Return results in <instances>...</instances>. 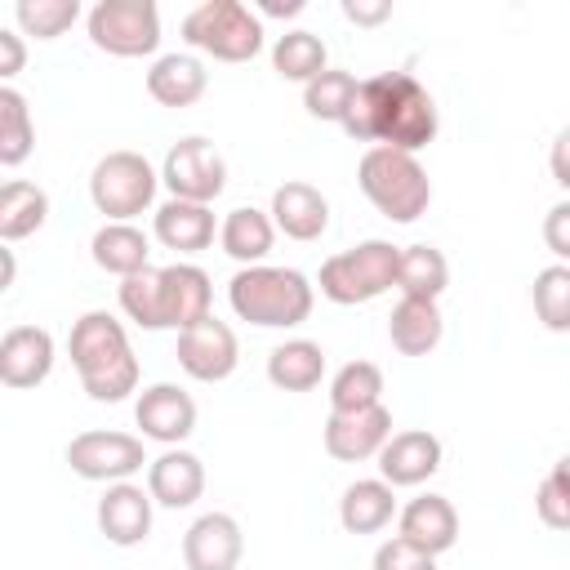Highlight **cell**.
Returning a JSON list of instances; mask_svg holds the SVG:
<instances>
[{
  "instance_id": "cell-26",
  "label": "cell",
  "mask_w": 570,
  "mask_h": 570,
  "mask_svg": "<svg viewBox=\"0 0 570 570\" xmlns=\"http://www.w3.org/2000/svg\"><path fill=\"white\" fill-rule=\"evenodd\" d=\"M272 240H276V223H272V214H263V209H254V205L232 209V214L223 218V227H218L223 254L236 258V263H245V267H258V263L272 254Z\"/></svg>"
},
{
  "instance_id": "cell-25",
  "label": "cell",
  "mask_w": 570,
  "mask_h": 570,
  "mask_svg": "<svg viewBox=\"0 0 570 570\" xmlns=\"http://www.w3.org/2000/svg\"><path fill=\"white\" fill-rule=\"evenodd\" d=\"M392 517H396V494L383 476L352 481L338 499V521H343L347 534H379Z\"/></svg>"
},
{
  "instance_id": "cell-12",
  "label": "cell",
  "mask_w": 570,
  "mask_h": 570,
  "mask_svg": "<svg viewBox=\"0 0 570 570\" xmlns=\"http://www.w3.org/2000/svg\"><path fill=\"white\" fill-rule=\"evenodd\" d=\"M392 441V410L370 405V410H330L325 419V454L338 463H361L379 459V450Z\"/></svg>"
},
{
  "instance_id": "cell-34",
  "label": "cell",
  "mask_w": 570,
  "mask_h": 570,
  "mask_svg": "<svg viewBox=\"0 0 570 570\" xmlns=\"http://www.w3.org/2000/svg\"><path fill=\"white\" fill-rule=\"evenodd\" d=\"M530 303H534V316L543 321V330L566 334V330H570V263L543 267V272L534 276Z\"/></svg>"
},
{
  "instance_id": "cell-24",
  "label": "cell",
  "mask_w": 570,
  "mask_h": 570,
  "mask_svg": "<svg viewBox=\"0 0 570 570\" xmlns=\"http://www.w3.org/2000/svg\"><path fill=\"white\" fill-rule=\"evenodd\" d=\"M445 334L441 307L432 298H401L387 316V338L401 356H428Z\"/></svg>"
},
{
  "instance_id": "cell-42",
  "label": "cell",
  "mask_w": 570,
  "mask_h": 570,
  "mask_svg": "<svg viewBox=\"0 0 570 570\" xmlns=\"http://www.w3.org/2000/svg\"><path fill=\"white\" fill-rule=\"evenodd\" d=\"M22 58H27L22 36H18V31H9V27H0V76H4V80H9V76H18V71H22Z\"/></svg>"
},
{
  "instance_id": "cell-40",
  "label": "cell",
  "mask_w": 570,
  "mask_h": 570,
  "mask_svg": "<svg viewBox=\"0 0 570 570\" xmlns=\"http://www.w3.org/2000/svg\"><path fill=\"white\" fill-rule=\"evenodd\" d=\"M543 245H548L561 263H570V200H557V205L543 214Z\"/></svg>"
},
{
  "instance_id": "cell-28",
  "label": "cell",
  "mask_w": 570,
  "mask_h": 570,
  "mask_svg": "<svg viewBox=\"0 0 570 570\" xmlns=\"http://www.w3.org/2000/svg\"><path fill=\"white\" fill-rule=\"evenodd\" d=\"M267 379L281 392H312L325 379V352L312 338H285L267 356Z\"/></svg>"
},
{
  "instance_id": "cell-41",
  "label": "cell",
  "mask_w": 570,
  "mask_h": 570,
  "mask_svg": "<svg viewBox=\"0 0 570 570\" xmlns=\"http://www.w3.org/2000/svg\"><path fill=\"white\" fill-rule=\"evenodd\" d=\"M343 18L356 27H374V22L392 18V0H343Z\"/></svg>"
},
{
  "instance_id": "cell-11",
  "label": "cell",
  "mask_w": 570,
  "mask_h": 570,
  "mask_svg": "<svg viewBox=\"0 0 570 570\" xmlns=\"http://www.w3.org/2000/svg\"><path fill=\"white\" fill-rule=\"evenodd\" d=\"M236 361H240V343L227 321L205 316V321L178 330V365L196 383H223L236 370Z\"/></svg>"
},
{
  "instance_id": "cell-43",
  "label": "cell",
  "mask_w": 570,
  "mask_h": 570,
  "mask_svg": "<svg viewBox=\"0 0 570 570\" xmlns=\"http://www.w3.org/2000/svg\"><path fill=\"white\" fill-rule=\"evenodd\" d=\"M548 169H552V178L570 191V129L557 134V142H552V151H548Z\"/></svg>"
},
{
  "instance_id": "cell-21",
  "label": "cell",
  "mask_w": 570,
  "mask_h": 570,
  "mask_svg": "<svg viewBox=\"0 0 570 570\" xmlns=\"http://www.w3.org/2000/svg\"><path fill=\"white\" fill-rule=\"evenodd\" d=\"M272 223L276 232H285L289 240H316L330 227V200L312 187V183H281L272 191Z\"/></svg>"
},
{
  "instance_id": "cell-3",
  "label": "cell",
  "mask_w": 570,
  "mask_h": 570,
  "mask_svg": "<svg viewBox=\"0 0 570 570\" xmlns=\"http://www.w3.org/2000/svg\"><path fill=\"white\" fill-rule=\"evenodd\" d=\"M227 303L249 325L289 330V325H303L312 316L316 289L294 267H267V263H258V267H240L227 281Z\"/></svg>"
},
{
  "instance_id": "cell-6",
  "label": "cell",
  "mask_w": 570,
  "mask_h": 570,
  "mask_svg": "<svg viewBox=\"0 0 570 570\" xmlns=\"http://www.w3.org/2000/svg\"><path fill=\"white\" fill-rule=\"evenodd\" d=\"M183 40L218 62H249L263 49V18L240 0H205L183 18Z\"/></svg>"
},
{
  "instance_id": "cell-16",
  "label": "cell",
  "mask_w": 570,
  "mask_h": 570,
  "mask_svg": "<svg viewBox=\"0 0 570 570\" xmlns=\"http://www.w3.org/2000/svg\"><path fill=\"white\" fill-rule=\"evenodd\" d=\"M151 490L134 485V481H116L107 485V494L98 499V530L107 534V543L116 548H134L151 534Z\"/></svg>"
},
{
  "instance_id": "cell-19",
  "label": "cell",
  "mask_w": 570,
  "mask_h": 570,
  "mask_svg": "<svg viewBox=\"0 0 570 570\" xmlns=\"http://www.w3.org/2000/svg\"><path fill=\"white\" fill-rule=\"evenodd\" d=\"M160 298H165V330H187V325L214 316L209 312V303H214L209 276L196 263H169V267H160Z\"/></svg>"
},
{
  "instance_id": "cell-10",
  "label": "cell",
  "mask_w": 570,
  "mask_h": 570,
  "mask_svg": "<svg viewBox=\"0 0 570 570\" xmlns=\"http://www.w3.org/2000/svg\"><path fill=\"white\" fill-rule=\"evenodd\" d=\"M67 463H71V472L85 476V481H107V485H116V481H129V476L147 463V454H142V436L111 432V428H107V432L94 428V432L71 436Z\"/></svg>"
},
{
  "instance_id": "cell-13",
  "label": "cell",
  "mask_w": 570,
  "mask_h": 570,
  "mask_svg": "<svg viewBox=\"0 0 570 570\" xmlns=\"http://www.w3.org/2000/svg\"><path fill=\"white\" fill-rule=\"evenodd\" d=\"M245 552L240 521L227 512H205L183 534V566L187 570H236Z\"/></svg>"
},
{
  "instance_id": "cell-20",
  "label": "cell",
  "mask_w": 570,
  "mask_h": 570,
  "mask_svg": "<svg viewBox=\"0 0 570 570\" xmlns=\"http://www.w3.org/2000/svg\"><path fill=\"white\" fill-rule=\"evenodd\" d=\"M147 490L160 508H191L200 494H205V463L191 454V450H178L169 445L165 454H156L147 463Z\"/></svg>"
},
{
  "instance_id": "cell-35",
  "label": "cell",
  "mask_w": 570,
  "mask_h": 570,
  "mask_svg": "<svg viewBox=\"0 0 570 570\" xmlns=\"http://www.w3.org/2000/svg\"><path fill=\"white\" fill-rule=\"evenodd\" d=\"M356 85H361V80H356L352 71H338V67L321 71L312 85H303V107H307V116L343 125V116H347V107H352V98H356Z\"/></svg>"
},
{
  "instance_id": "cell-18",
  "label": "cell",
  "mask_w": 570,
  "mask_h": 570,
  "mask_svg": "<svg viewBox=\"0 0 570 570\" xmlns=\"http://www.w3.org/2000/svg\"><path fill=\"white\" fill-rule=\"evenodd\" d=\"M441 468V441L423 428H405L392 432V441L379 450V476L396 490V485H423L432 472Z\"/></svg>"
},
{
  "instance_id": "cell-31",
  "label": "cell",
  "mask_w": 570,
  "mask_h": 570,
  "mask_svg": "<svg viewBox=\"0 0 570 570\" xmlns=\"http://www.w3.org/2000/svg\"><path fill=\"white\" fill-rule=\"evenodd\" d=\"M272 67H276L281 80L312 85L321 71H330L325 40L312 36V31H285V36H276V45H272Z\"/></svg>"
},
{
  "instance_id": "cell-30",
  "label": "cell",
  "mask_w": 570,
  "mask_h": 570,
  "mask_svg": "<svg viewBox=\"0 0 570 570\" xmlns=\"http://www.w3.org/2000/svg\"><path fill=\"white\" fill-rule=\"evenodd\" d=\"M49 218V196L36 187V183H22V178H9L0 187V240H22L31 232H40Z\"/></svg>"
},
{
  "instance_id": "cell-14",
  "label": "cell",
  "mask_w": 570,
  "mask_h": 570,
  "mask_svg": "<svg viewBox=\"0 0 570 570\" xmlns=\"http://www.w3.org/2000/svg\"><path fill=\"white\" fill-rule=\"evenodd\" d=\"M134 419H138V428H142L147 441L183 445V441L196 432V401H191L178 383H151V387L138 396Z\"/></svg>"
},
{
  "instance_id": "cell-5",
  "label": "cell",
  "mask_w": 570,
  "mask_h": 570,
  "mask_svg": "<svg viewBox=\"0 0 570 570\" xmlns=\"http://www.w3.org/2000/svg\"><path fill=\"white\" fill-rule=\"evenodd\" d=\"M396 263H401V245L392 240H361L356 249H343L334 258L321 263V294L338 307H356L370 303L379 294H387L396 285Z\"/></svg>"
},
{
  "instance_id": "cell-9",
  "label": "cell",
  "mask_w": 570,
  "mask_h": 570,
  "mask_svg": "<svg viewBox=\"0 0 570 570\" xmlns=\"http://www.w3.org/2000/svg\"><path fill=\"white\" fill-rule=\"evenodd\" d=\"M160 183L169 187L174 200L209 205V200L227 187V160H223V151H218L209 138L191 134V138H178V142L165 151Z\"/></svg>"
},
{
  "instance_id": "cell-4",
  "label": "cell",
  "mask_w": 570,
  "mask_h": 570,
  "mask_svg": "<svg viewBox=\"0 0 570 570\" xmlns=\"http://www.w3.org/2000/svg\"><path fill=\"white\" fill-rule=\"evenodd\" d=\"M356 183H361L365 200L383 218H392V223H414L432 205V178H428V169L419 165V156L396 151V147H370L361 156Z\"/></svg>"
},
{
  "instance_id": "cell-2",
  "label": "cell",
  "mask_w": 570,
  "mask_h": 570,
  "mask_svg": "<svg viewBox=\"0 0 570 570\" xmlns=\"http://www.w3.org/2000/svg\"><path fill=\"white\" fill-rule=\"evenodd\" d=\"M80 387L94 401H125L138 387V356L129 347L125 325L111 312H85L67 338Z\"/></svg>"
},
{
  "instance_id": "cell-15",
  "label": "cell",
  "mask_w": 570,
  "mask_h": 570,
  "mask_svg": "<svg viewBox=\"0 0 570 570\" xmlns=\"http://www.w3.org/2000/svg\"><path fill=\"white\" fill-rule=\"evenodd\" d=\"M53 370V334L40 325H13L0 338V383L4 387H36Z\"/></svg>"
},
{
  "instance_id": "cell-1",
  "label": "cell",
  "mask_w": 570,
  "mask_h": 570,
  "mask_svg": "<svg viewBox=\"0 0 570 570\" xmlns=\"http://www.w3.org/2000/svg\"><path fill=\"white\" fill-rule=\"evenodd\" d=\"M436 102L410 71H379L356 85V98L343 116V134L374 147L419 151L436 138Z\"/></svg>"
},
{
  "instance_id": "cell-36",
  "label": "cell",
  "mask_w": 570,
  "mask_h": 570,
  "mask_svg": "<svg viewBox=\"0 0 570 570\" xmlns=\"http://www.w3.org/2000/svg\"><path fill=\"white\" fill-rule=\"evenodd\" d=\"M120 312L142 330H165V298H160V267H142L120 281Z\"/></svg>"
},
{
  "instance_id": "cell-7",
  "label": "cell",
  "mask_w": 570,
  "mask_h": 570,
  "mask_svg": "<svg viewBox=\"0 0 570 570\" xmlns=\"http://www.w3.org/2000/svg\"><path fill=\"white\" fill-rule=\"evenodd\" d=\"M156 183L160 174L142 151H107L89 174V200L107 223H129L156 200Z\"/></svg>"
},
{
  "instance_id": "cell-17",
  "label": "cell",
  "mask_w": 570,
  "mask_h": 570,
  "mask_svg": "<svg viewBox=\"0 0 570 570\" xmlns=\"http://www.w3.org/2000/svg\"><path fill=\"white\" fill-rule=\"evenodd\" d=\"M396 534H401L405 543H414L419 552L441 557V552H450L454 539H459V512H454V503H450L445 494H419V499H410V503L401 508Z\"/></svg>"
},
{
  "instance_id": "cell-44",
  "label": "cell",
  "mask_w": 570,
  "mask_h": 570,
  "mask_svg": "<svg viewBox=\"0 0 570 570\" xmlns=\"http://www.w3.org/2000/svg\"><path fill=\"white\" fill-rule=\"evenodd\" d=\"M303 13V0H263L258 4V18H294Z\"/></svg>"
},
{
  "instance_id": "cell-23",
  "label": "cell",
  "mask_w": 570,
  "mask_h": 570,
  "mask_svg": "<svg viewBox=\"0 0 570 570\" xmlns=\"http://www.w3.org/2000/svg\"><path fill=\"white\" fill-rule=\"evenodd\" d=\"M209 85V71L196 53H160L147 71V94L160 107H191Z\"/></svg>"
},
{
  "instance_id": "cell-38",
  "label": "cell",
  "mask_w": 570,
  "mask_h": 570,
  "mask_svg": "<svg viewBox=\"0 0 570 570\" xmlns=\"http://www.w3.org/2000/svg\"><path fill=\"white\" fill-rule=\"evenodd\" d=\"M534 512L548 530H570V454L548 468V476L534 490Z\"/></svg>"
},
{
  "instance_id": "cell-27",
  "label": "cell",
  "mask_w": 570,
  "mask_h": 570,
  "mask_svg": "<svg viewBox=\"0 0 570 570\" xmlns=\"http://www.w3.org/2000/svg\"><path fill=\"white\" fill-rule=\"evenodd\" d=\"M89 249H94V263H98L102 272L120 276V281L134 276V272H142V267H151V263H147L151 240H147L134 223H102V227L94 232Z\"/></svg>"
},
{
  "instance_id": "cell-29",
  "label": "cell",
  "mask_w": 570,
  "mask_h": 570,
  "mask_svg": "<svg viewBox=\"0 0 570 570\" xmlns=\"http://www.w3.org/2000/svg\"><path fill=\"white\" fill-rule=\"evenodd\" d=\"M450 285V263L436 245H405L396 263V289L401 298H441Z\"/></svg>"
},
{
  "instance_id": "cell-39",
  "label": "cell",
  "mask_w": 570,
  "mask_h": 570,
  "mask_svg": "<svg viewBox=\"0 0 570 570\" xmlns=\"http://www.w3.org/2000/svg\"><path fill=\"white\" fill-rule=\"evenodd\" d=\"M374 570H436V557H428V552H419L414 543H405L401 534H392L387 543H379Z\"/></svg>"
},
{
  "instance_id": "cell-33",
  "label": "cell",
  "mask_w": 570,
  "mask_h": 570,
  "mask_svg": "<svg viewBox=\"0 0 570 570\" xmlns=\"http://www.w3.org/2000/svg\"><path fill=\"white\" fill-rule=\"evenodd\" d=\"M383 405V370L374 361H347L330 379V410H370Z\"/></svg>"
},
{
  "instance_id": "cell-8",
  "label": "cell",
  "mask_w": 570,
  "mask_h": 570,
  "mask_svg": "<svg viewBox=\"0 0 570 570\" xmlns=\"http://www.w3.org/2000/svg\"><path fill=\"white\" fill-rule=\"evenodd\" d=\"M85 27L89 40L111 58H147L160 45V9L151 0H98Z\"/></svg>"
},
{
  "instance_id": "cell-37",
  "label": "cell",
  "mask_w": 570,
  "mask_h": 570,
  "mask_svg": "<svg viewBox=\"0 0 570 570\" xmlns=\"http://www.w3.org/2000/svg\"><path fill=\"white\" fill-rule=\"evenodd\" d=\"M13 18H18V27L27 36L53 40V36H62L80 18V0H18L13 4Z\"/></svg>"
},
{
  "instance_id": "cell-22",
  "label": "cell",
  "mask_w": 570,
  "mask_h": 570,
  "mask_svg": "<svg viewBox=\"0 0 570 570\" xmlns=\"http://www.w3.org/2000/svg\"><path fill=\"white\" fill-rule=\"evenodd\" d=\"M156 227V240L174 254H200L214 245V209L209 205H196V200H165L151 218Z\"/></svg>"
},
{
  "instance_id": "cell-32",
  "label": "cell",
  "mask_w": 570,
  "mask_h": 570,
  "mask_svg": "<svg viewBox=\"0 0 570 570\" xmlns=\"http://www.w3.org/2000/svg\"><path fill=\"white\" fill-rule=\"evenodd\" d=\"M36 147V125H31V111H27V98L4 85L0 89V165L4 169H18Z\"/></svg>"
}]
</instances>
